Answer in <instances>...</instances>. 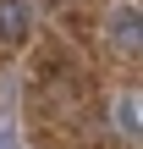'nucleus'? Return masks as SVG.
<instances>
[{
	"label": "nucleus",
	"mask_w": 143,
	"mask_h": 149,
	"mask_svg": "<svg viewBox=\"0 0 143 149\" xmlns=\"http://www.w3.org/2000/svg\"><path fill=\"white\" fill-rule=\"evenodd\" d=\"M28 33H33L28 0H0V44H28Z\"/></svg>",
	"instance_id": "1"
},
{
	"label": "nucleus",
	"mask_w": 143,
	"mask_h": 149,
	"mask_svg": "<svg viewBox=\"0 0 143 149\" xmlns=\"http://www.w3.org/2000/svg\"><path fill=\"white\" fill-rule=\"evenodd\" d=\"M110 39H116L121 50H132V55L143 50V11L138 6H121V11L110 17Z\"/></svg>",
	"instance_id": "2"
},
{
	"label": "nucleus",
	"mask_w": 143,
	"mask_h": 149,
	"mask_svg": "<svg viewBox=\"0 0 143 149\" xmlns=\"http://www.w3.org/2000/svg\"><path fill=\"white\" fill-rule=\"evenodd\" d=\"M116 127H121V138H143V116H138V94H121L116 100Z\"/></svg>",
	"instance_id": "3"
},
{
	"label": "nucleus",
	"mask_w": 143,
	"mask_h": 149,
	"mask_svg": "<svg viewBox=\"0 0 143 149\" xmlns=\"http://www.w3.org/2000/svg\"><path fill=\"white\" fill-rule=\"evenodd\" d=\"M0 149H22V138H17L11 127H0Z\"/></svg>",
	"instance_id": "4"
}]
</instances>
